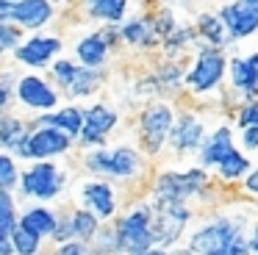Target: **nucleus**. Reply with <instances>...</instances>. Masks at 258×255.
I'll return each mask as SVG.
<instances>
[{
  "label": "nucleus",
  "instance_id": "c9c22d12",
  "mask_svg": "<svg viewBox=\"0 0 258 255\" xmlns=\"http://www.w3.org/2000/svg\"><path fill=\"white\" fill-rule=\"evenodd\" d=\"M247 247H250L252 252L258 255V227H255V230H252V238H250V244H247Z\"/></svg>",
  "mask_w": 258,
  "mask_h": 255
},
{
  "label": "nucleus",
  "instance_id": "4be33fe9",
  "mask_svg": "<svg viewBox=\"0 0 258 255\" xmlns=\"http://www.w3.org/2000/svg\"><path fill=\"white\" fill-rule=\"evenodd\" d=\"M219 175L222 177H228V180H233V177H241L247 169H250V161L244 158V155L239 153V150H230V153H225L222 155V161H219Z\"/></svg>",
  "mask_w": 258,
  "mask_h": 255
},
{
  "label": "nucleus",
  "instance_id": "e433bc0d",
  "mask_svg": "<svg viewBox=\"0 0 258 255\" xmlns=\"http://www.w3.org/2000/svg\"><path fill=\"white\" fill-rule=\"evenodd\" d=\"M61 255H84V252H81V247H67L61 249Z\"/></svg>",
  "mask_w": 258,
  "mask_h": 255
},
{
  "label": "nucleus",
  "instance_id": "5701e85b",
  "mask_svg": "<svg viewBox=\"0 0 258 255\" xmlns=\"http://www.w3.org/2000/svg\"><path fill=\"white\" fill-rule=\"evenodd\" d=\"M122 36L128 42H136V44H150L156 39V31H153V22L150 20H134L122 28Z\"/></svg>",
  "mask_w": 258,
  "mask_h": 255
},
{
  "label": "nucleus",
  "instance_id": "a878e982",
  "mask_svg": "<svg viewBox=\"0 0 258 255\" xmlns=\"http://www.w3.org/2000/svg\"><path fill=\"white\" fill-rule=\"evenodd\" d=\"M14 227V214H12V197L9 194H0V247L6 249V244H3V238L12 233Z\"/></svg>",
  "mask_w": 258,
  "mask_h": 255
},
{
  "label": "nucleus",
  "instance_id": "39448f33",
  "mask_svg": "<svg viewBox=\"0 0 258 255\" xmlns=\"http://www.w3.org/2000/svg\"><path fill=\"white\" fill-rule=\"evenodd\" d=\"M117 244H122L128 252H145L150 249L153 244V233H150V214L145 208L142 211H134L131 216H125L119 222V236H117Z\"/></svg>",
  "mask_w": 258,
  "mask_h": 255
},
{
  "label": "nucleus",
  "instance_id": "dca6fc26",
  "mask_svg": "<svg viewBox=\"0 0 258 255\" xmlns=\"http://www.w3.org/2000/svg\"><path fill=\"white\" fill-rule=\"evenodd\" d=\"M114 125H117V114L103 108V105H97V108H92L89 114H86V125L81 128V131H84L86 142H100Z\"/></svg>",
  "mask_w": 258,
  "mask_h": 255
},
{
  "label": "nucleus",
  "instance_id": "f03ea898",
  "mask_svg": "<svg viewBox=\"0 0 258 255\" xmlns=\"http://www.w3.org/2000/svg\"><path fill=\"white\" fill-rule=\"evenodd\" d=\"M225 70H228V58L219 47H200L197 50V58H195V67L189 70L186 75V83H189L191 92L197 94H206V92H214V89L222 83L225 78Z\"/></svg>",
  "mask_w": 258,
  "mask_h": 255
},
{
  "label": "nucleus",
  "instance_id": "aec40b11",
  "mask_svg": "<svg viewBox=\"0 0 258 255\" xmlns=\"http://www.w3.org/2000/svg\"><path fill=\"white\" fill-rule=\"evenodd\" d=\"M86 200L97 211V216H111L114 214V194L106 183H92L86 186Z\"/></svg>",
  "mask_w": 258,
  "mask_h": 255
},
{
  "label": "nucleus",
  "instance_id": "cd10ccee",
  "mask_svg": "<svg viewBox=\"0 0 258 255\" xmlns=\"http://www.w3.org/2000/svg\"><path fill=\"white\" fill-rule=\"evenodd\" d=\"M70 225H73V233L75 236H92L97 227V219L92 214H86V211H78V214L70 219Z\"/></svg>",
  "mask_w": 258,
  "mask_h": 255
},
{
  "label": "nucleus",
  "instance_id": "2eb2a0df",
  "mask_svg": "<svg viewBox=\"0 0 258 255\" xmlns=\"http://www.w3.org/2000/svg\"><path fill=\"white\" fill-rule=\"evenodd\" d=\"M233 150V139H230V128L228 125H219L217 131L208 136V142L203 144V164L206 166H217L222 161L225 153Z\"/></svg>",
  "mask_w": 258,
  "mask_h": 255
},
{
  "label": "nucleus",
  "instance_id": "bb28decb",
  "mask_svg": "<svg viewBox=\"0 0 258 255\" xmlns=\"http://www.w3.org/2000/svg\"><path fill=\"white\" fill-rule=\"evenodd\" d=\"M70 86L75 94H89L92 89H97V75H92L89 70H75L70 78Z\"/></svg>",
  "mask_w": 258,
  "mask_h": 255
},
{
  "label": "nucleus",
  "instance_id": "423d86ee",
  "mask_svg": "<svg viewBox=\"0 0 258 255\" xmlns=\"http://www.w3.org/2000/svg\"><path fill=\"white\" fill-rule=\"evenodd\" d=\"M172 111L167 108V105H150V108L142 114V139H145L147 150L150 153H156V150H161L164 139L169 136V131H172Z\"/></svg>",
  "mask_w": 258,
  "mask_h": 255
},
{
  "label": "nucleus",
  "instance_id": "9d476101",
  "mask_svg": "<svg viewBox=\"0 0 258 255\" xmlns=\"http://www.w3.org/2000/svg\"><path fill=\"white\" fill-rule=\"evenodd\" d=\"M23 186H25V192L34 194V197H53L56 188H58L56 166L39 164V166H34V169H28L23 177Z\"/></svg>",
  "mask_w": 258,
  "mask_h": 255
},
{
  "label": "nucleus",
  "instance_id": "2f4dec72",
  "mask_svg": "<svg viewBox=\"0 0 258 255\" xmlns=\"http://www.w3.org/2000/svg\"><path fill=\"white\" fill-rule=\"evenodd\" d=\"M14 177H17V172H14V164H12L9 158H3V155H0V188L12 186Z\"/></svg>",
  "mask_w": 258,
  "mask_h": 255
},
{
  "label": "nucleus",
  "instance_id": "c756f323",
  "mask_svg": "<svg viewBox=\"0 0 258 255\" xmlns=\"http://www.w3.org/2000/svg\"><path fill=\"white\" fill-rule=\"evenodd\" d=\"M20 136H23V125H20L17 119H3L0 122V142H20Z\"/></svg>",
  "mask_w": 258,
  "mask_h": 255
},
{
  "label": "nucleus",
  "instance_id": "412c9836",
  "mask_svg": "<svg viewBox=\"0 0 258 255\" xmlns=\"http://www.w3.org/2000/svg\"><path fill=\"white\" fill-rule=\"evenodd\" d=\"M78 58L84 61L86 67H97L106 61V39L103 36H86L84 42L78 44Z\"/></svg>",
  "mask_w": 258,
  "mask_h": 255
},
{
  "label": "nucleus",
  "instance_id": "ddd939ff",
  "mask_svg": "<svg viewBox=\"0 0 258 255\" xmlns=\"http://www.w3.org/2000/svg\"><path fill=\"white\" fill-rule=\"evenodd\" d=\"M67 150V139L61 136L58 131H53V128H47V131H39L36 136H31L28 142H25L23 153L25 155H36V158H45V155H58Z\"/></svg>",
  "mask_w": 258,
  "mask_h": 255
},
{
  "label": "nucleus",
  "instance_id": "6e6552de",
  "mask_svg": "<svg viewBox=\"0 0 258 255\" xmlns=\"http://www.w3.org/2000/svg\"><path fill=\"white\" fill-rule=\"evenodd\" d=\"M186 219H189V211L183 208V203H161V214L156 219V227H153V241L161 244H172L175 238L180 236Z\"/></svg>",
  "mask_w": 258,
  "mask_h": 255
},
{
  "label": "nucleus",
  "instance_id": "c85d7f7f",
  "mask_svg": "<svg viewBox=\"0 0 258 255\" xmlns=\"http://www.w3.org/2000/svg\"><path fill=\"white\" fill-rule=\"evenodd\" d=\"M236 122H239L241 131L244 128H258V97L250 100L247 105H241V111L236 114Z\"/></svg>",
  "mask_w": 258,
  "mask_h": 255
},
{
  "label": "nucleus",
  "instance_id": "f8f14e48",
  "mask_svg": "<svg viewBox=\"0 0 258 255\" xmlns=\"http://www.w3.org/2000/svg\"><path fill=\"white\" fill-rule=\"evenodd\" d=\"M20 100L31 108H53L56 105V92L42 78H23L20 81Z\"/></svg>",
  "mask_w": 258,
  "mask_h": 255
},
{
  "label": "nucleus",
  "instance_id": "7ed1b4c3",
  "mask_svg": "<svg viewBox=\"0 0 258 255\" xmlns=\"http://www.w3.org/2000/svg\"><path fill=\"white\" fill-rule=\"evenodd\" d=\"M219 20L225 25L228 42H241V39L252 36L258 31V3H247V0H230L219 9Z\"/></svg>",
  "mask_w": 258,
  "mask_h": 255
},
{
  "label": "nucleus",
  "instance_id": "473e14b6",
  "mask_svg": "<svg viewBox=\"0 0 258 255\" xmlns=\"http://www.w3.org/2000/svg\"><path fill=\"white\" fill-rule=\"evenodd\" d=\"M241 142L247 150H258V128H244L241 131Z\"/></svg>",
  "mask_w": 258,
  "mask_h": 255
},
{
  "label": "nucleus",
  "instance_id": "4468645a",
  "mask_svg": "<svg viewBox=\"0 0 258 255\" xmlns=\"http://www.w3.org/2000/svg\"><path fill=\"white\" fill-rule=\"evenodd\" d=\"M58 39H50V36H36L31 39V42H25L23 47L17 50V58L25 61V64H45L47 58H50L53 53H58Z\"/></svg>",
  "mask_w": 258,
  "mask_h": 255
},
{
  "label": "nucleus",
  "instance_id": "0eeeda50",
  "mask_svg": "<svg viewBox=\"0 0 258 255\" xmlns=\"http://www.w3.org/2000/svg\"><path fill=\"white\" fill-rule=\"evenodd\" d=\"M89 166L97 172H111V175H134L139 169V155L131 147H117V150H100V153L89 155Z\"/></svg>",
  "mask_w": 258,
  "mask_h": 255
},
{
  "label": "nucleus",
  "instance_id": "f257e3e1",
  "mask_svg": "<svg viewBox=\"0 0 258 255\" xmlns=\"http://www.w3.org/2000/svg\"><path fill=\"white\" fill-rule=\"evenodd\" d=\"M244 222L239 219H214L191 236V249L197 255H247L250 247L241 233Z\"/></svg>",
  "mask_w": 258,
  "mask_h": 255
},
{
  "label": "nucleus",
  "instance_id": "4c0bfd02",
  "mask_svg": "<svg viewBox=\"0 0 258 255\" xmlns=\"http://www.w3.org/2000/svg\"><path fill=\"white\" fill-rule=\"evenodd\" d=\"M139 255H164L161 249H145V252H139Z\"/></svg>",
  "mask_w": 258,
  "mask_h": 255
},
{
  "label": "nucleus",
  "instance_id": "6ab92c4d",
  "mask_svg": "<svg viewBox=\"0 0 258 255\" xmlns=\"http://www.w3.org/2000/svg\"><path fill=\"white\" fill-rule=\"evenodd\" d=\"M23 230L31 236H45V233L56 230V216L45 208H34L23 216Z\"/></svg>",
  "mask_w": 258,
  "mask_h": 255
},
{
  "label": "nucleus",
  "instance_id": "20e7f679",
  "mask_svg": "<svg viewBox=\"0 0 258 255\" xmlns=\"http://www.w3.org/2000/svg\"><path fill=\"white\" fill-rule=\"evenodd\" d=\"M206 186V172L203 169H189V172H167L161 175L156 186L158 203H183L186 197L197 194Z\"/></svg>",
  "mask_w": 258,
  "mask_h": 255
},
{
  "label": "nucleus",
  "instance_id": "f704fd0d",
  "mask_svg": "<svg viewBox=\"0 0 258 255\" xmlns=\"http://www.w3.org/2000/svg\"><path fill=\"white\" fill-rule=\"evenodd\" d=\"M247 192H252V194H258V169L252 172L250 177H247Z\"/></svg>",
  "mask_w": 258,
  "mask_h": 255
},
{
  "label": "nucleus",
  "instance_id": "f3484780",
  "mask_svg": "<svg viewBox=\"0 0 258 255\" xmlns=\"http://www.w3.org/2000/svg\"><path fill=\"white\" fill-rule=\"evenodd\" d=\"M12 17L28 28H39L42 22L50 20V3L47 0H23L12 9Z\"/></svg>",
  "mask_w": 258,
  "mask_h": 255
},
{
  "label": "nucleus",
  "instance_id": "393cba45",
  "mask_svg": "<svg viewBox=\"0 0 258 255\" xmlns=\"http://www.w3.org/2000/svg\"><path fill=\"white\" fill-rule=\"evenodd\" d=\"M42 125H61L64 131H70V133H78L81 128H84V119H81V114L75 108H64V111H58L56 116H50V119H45Z\"/></svg>",
  "mask_w": 258,
  "mask_h": 255
},
{
  "label": "nucleus",
  "instance_id": "a211bd4d",
  "mask_svg": "<svg viewBox=\"0 0 258 255\" xmlns=\"http://www.w3.org/2000/svg\"><path fill=\"white\" fill-rule=\"evenodd\" d=\"M197 33L208 42V47H219L222 50L228 44V33H225V25L217 14H200L197 17Z\"/></svg>",
  "mask_w": 258,
  "mask_h": 255
},
{
  "label": "nucleus",
  "instance_id": "9b49d317",
  "mask_svg": "<svg viewBox=\"0 0 258 255\" xmlns=\"http://www.w3.org/2000/svg\"><path fill=\"white\" fill-rule=\"evenodd\" d=\"M169 133H172V147H178L180 153H189V150H197L203 142V122L197 116L186 114L178 122H172Z\"/></svg>",
  "mask_w": 258,
  "mask_h": 255
},
{
  "label": "nucleus",
  "instance_id": "1a4fd4ad",
  "mask_svg": "<svg viewBox=\"0 0 258 255\" xmlns=\"http://www.w3.org/2000/svg\"><path fill=\"white\" fill-rule=\"evenodd\" d=\"M230 83L247 100L258 97V53L239 55V58L230 61Z\"/></svg>",
  "mask_w": 258,
  "mask_h": 255
},
{
  "label": "nucleus",
  "instance_id": "b1692460",
  "mask_svg": "<svg viewBox=\"0 0 258 255\" xmlns=\"http://www.w3.org/2000/svg\"><path fill=\"white\" fill-rule=\"evenodd\" d=\"M92 17L100 20H119L125 14V0H86Z\"/></svg>",
  "mask_w": 258,
  "mask_h": 255
},
{
  "label": "nucleus",
  "instance_id": "72a5a7b5",
  "mask_svg": "<svg viewBox=\"0 0 258 255\" xmlns=\"http://www.w3.org/2000/svg\"><path fill=\"white\" fill-rule=\"evenodd\" d=\"M73 72H75V67H73V64H67V61H61V64H56V75L61 78L64 83H70V78H73Z\"/></svg>",
  "mask_w": 258,
  "mask_h": 255
},
{
  "label": "nucleus",
  "instance_id": "7c9ffc66",
  "mask_svg": "<svg viewBox=\"0 0 258 255\" xmlns=\"http://www.w3.org/2000/svg\"><path fill=\"white\" fill-rule=\"evenodd\" d=\"M36 244H39V236H31V233L23 230V227L14 233V247H17L23 255H31L36 249Z\"/></svg>",
  "mask_w": 258,
  "mask_h": 255
},
{
  "label": "nucleus",
  "instance_id": "58836bf2",
  "mask_svg": "<svg viewBox=\"0 0 258 255\" xmlns=\"http://www.w3.org/2000/svg\"><path fill=\"white\" fill-rule=\"evenodd\" d=\"M3 100H6V92H3V89H0V103H3Z\"/></svg>",
  "mask_w": 258,
  "mask_h": 255
}]
</instances>
